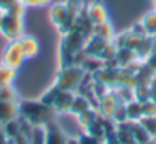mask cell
Returning a JSON list of instances; mask_svg holds the SVG:
<instances>
[{
  "instance_id": "1",
  "label": "cell",
  "mask_w": 156,
  "mask_h": 144,
  "mask_svg": "<svg viewBox=\"0 0 156 144\" xmlns=\"http://www.w3.org/2000/svg\"><path fill=\"white\" fill-rule=\"evenodd\" d=\"M19 110H20V117L26 120L28 123H31L32 126H44L46 123L54 120V113H55V110L51 106L41 103L40 100L38 101H31V100L20 101Z\"/></svg>"
},
{
  "instance_id": "2",
  "label": "cell",
  "mask_w": 156,
  "mask_h": 144,
  "mask_svg": "<svg viewBox=\"0 0 156 144\" xmlns=\"http://www.w3.org/2000/svg\"><path fill=\"white\" fill-rule=\"evenodd\" d=\"M84 77H86V72L83 70L81 66H76V64L63 66L58 77H57L55 86L58 89H61V91L75 92L76 89H80Z\"/></svg>"
},
{
  "instance_id": "3",
  "label": "cell",
  "mask_w": 156,
  "mask_h": 144,
  "mask_svg": "<svg viewBox=\"0 0 156 144\" xmlns=\"http://www.w3.org/2000/svg\"><path fill=\"white\" fill-rule=\"evenodd\" d=\"M0 34L8 41L19 40L23 35V16L16 13H3L0 17Z\"/></svg>"
},
{
  "instance_id": "4",
  "label": "cell",
  "mask_w": 156,
  "mask_h": 144,
  "mask_svg": "<svg viewBox=\"0 0 156 144\" xmlns=\"http://www.w3.org/2000/svg\"><path fill=\"white\" fill-rule=\"evenodd\" d=\"M26 60V55L22 49V45L19 40H14V41H9V45L6 46L5 52H3V57H2V63H5L6 66L12 67V69H19L23 61Z\"/></svg>"
},
{
  "instance_id": "5",
  "label": "cell",
  "mask_w": 156,
  "mask_h": 144,
  "mask_svg": "<svg viewBox=\"0 0 156 144\" xmlns=\"http://www.w3.org/2000/svg\"><path fill=\"white\" fill-rule=\"evenodd\" d=\"M84 13H86L87 19L92 22V25L103 23L107 20V9H106L104 3L100 2V0H94V2L87 3L84 6Z\"/></svg>"
},
{
  "instance_id": "6",
  "label": "cell",
  "mask_w": 156,
  "mask_h": 144,
  "mask_svg": "<svg viewBox=\"0 0 156 144\" xmlns=\"http://www.w3.org/2000/svg\"><path fill=\"white\" fill-rule=\"evenodd\" d=\"M118 103H119V101H118V98H116V95H115V92H113V89H112L110 92H107L104 97L100 98L98 113H100L101 117L107 118V120H112V115H113V112H115Z\"/></svg>"
},
{
  "instance_id": "7",
  "label": "cell",
  "mask_w": 156,
  "mask_h": 144,
  "mask_svg": "<svg viewBox=\"0 0 156 144\" xmlns=\"http://www.w3.org/2000/svg\"><path fill=\"white\" fill-rule=\"evenodd\" d=\"M44 126H46V142L44 144H66L67 135L55 123V120L46 123Z\"/></svg>"
},
{
  "instance_id": "8",
  "label": "cell",
  "mask_w": 156,
  "mask_h": 144,
  "mask_svg": "<svg viewBox=\"0 0 156 144\" xmlns=\"http://www.w3.org/2000/svg\"><path fill=\"white\" fill-rule=\"evenodd\" d=\"M75 94L70 91H58V94L55 95V100L52 103V109L55 110V113H69L72 100H73Z\"/></svg>"
},
{
  "instance_id": "9",
  "label": "cell",
  "mask_w": 156,
  "mask_h": 144,
  "mask_svg": "<svg viewBox=\"0 0 156 144\" xmlns=\"http://www.w3.org/2000/svg\"><path fill=\"white\" fill-rule=\"evenodd\" d=\"M20 103V101H19ZM19 103L16 101H2L0 100V123L5 124L20 117Z\"/></svg>"
},
{
  "instance_id": "10",
  "label": "cell",
  "mask_w": 156,
  "mask_h": 144,
  "mask_svg": "<svg viewBox=\"0 0 156 144\" xmlns=\"http://www.w3.org/2000/svg\"><path fill=\"white\" fill-rule=\"evenodd\" d=\"M144 37L141 35H136L135 32L132 31H127V32H122L121 35H115V40H113V45L116 48H127V49H132L135 51L138 48V45L141 43Z\"/></svg>"
},
{
  "instance_id": "11",
  "label": "cell",
  "mask_w": 156,
  "mask_h": 144,
  "mask_svg": "<svg viewBox=\"0 0 156 144\" xmlns=\"http://www.w3.org/2000/svg\"><path fill=\"white\" fill-rule=\"evenodd\" d=\"M67 16H69V11H67L66 2H63V3H55V5L51 8V11H49L51 22H52L58 29H60V28L64 25V22L67 20Z\"/></svg>"
},
{
  "instance_id": "12",
  "label": "cell",
  "mask_w": 156,
  "mask_h": 144,
  "mask_svg": "<svg viewBox=\"0 0 156 144\" xmlns=\"http://www.w3.org/2000/svg\"><path fill=\"white\" fill-rule=\"evenodd\" d=\"M19 41H20V45H22V49H23L26 58H32V57H35V55L38 54V51H40V43H38V40H37L35 37H32V35H25V34H23V35L19 38Z\"/></svg>"
},
{
  "instance_id": "13",
  "label": "cell",
  "mask_w": 156,
  "mask_h": 144,
  "mask_svg": "<svg viewBox=\"0 0 156 144\" xmlns=\"http://www.w3.org/2000/svg\"><path fill=\"white\" fill-rule=\"evenodd\" d=\"M95 37L104 40V41H113L115 40V29L112 26V23L109 20L103 22V23H97L94 25V34Z\"/></svg>"
},
{
  "instance_id": "14",
  "label": "cell",
  "mask_w": 156,
  "mask_h": 144,
  "mask_svg": "<svg viewBox=\"0 0 156 144\" xmlns=\"http://www.w3.org/2000/svg\"><path fill=\"white\" fill-rule=\"evenodd\" d=\"M107 43H110V41H104V40H101V38L92 35L90 38L86 40L84 52L89 54V55H94V57H98V58H100V55L103 54V51H104V48H106Z\"/></svg>"
},
{
  "instance_id": "15",
  "label": "cell",
  "mask_w": 156,
  "mask_h": 144,
  "mask_svg": "<svg viewBox=\"0 0 156 144\" xmlns=\"http://www.w3.org/2000/svg\"><path fill=\"white\" fill-rule=\"evenodd\" d=\"M129 129H130L136 144H148L150 142L151 136L147 133V130L141 126L139 121H129Z\"/></svg>"
},
{
  "instance_id": "16",
  "label": "cell",
  "mask_w": 156,
  "mask_h": 144,
  "mask_svg": "<svg viewBox=\"0 0 156 144\" xmlns=\"http://www.w3.org/2000/svg\"><path fill=\"white\" fill-rule=\"evenodd\" d=\"M92 106H90V103H89V100L86 98V95H75L73 97V100H72V104H70V109H69V113H72V115H80V113H83V112H86L87 109H90ZM94 109V107H92Z\"/></svg>"
},
{
  "instance_id": "17",
  "label": "cell",
  "mask_w": 156,
  "mask_h": 144,
  "mask_svg": "<svg viewBox=\"0 0 156 144\" xmlns=\"http://www.w3.org/2000/svg\"><path fill=\"white\" fill-rule=\"evenodd\" d=\"M25 3L23 0H0V13H16L22 14L25 13Z\"/></svg>"
},
{
  "instance_id": "18",
  "label": "cell",
  "mask_w": 156,
  "mask_h": 144,
  "mask_svg": "<svg viewBox=\"0 0 156 144\" xmlns=\"http://www.w3.org/2000/svg\"><path fill=\"white\" fill-rule=\"evenodd\" d=\"M153 52V43H151V37H148V35H145L142 40H141V43L138 45V48L135 49V54H136V58L139 60V61H144L150 54Z\"/></svg>"
},
{
  "instance_id": "19",
  "label": "cell",
  "mask_w": 156,
  "mask_h": 144,
  "mask_svg": "<svg viewBox=\"0 0 156 144\" xmlns=\"http://www.w3.org/2000/svg\"><path fill=\"white\" fill-rule=\"evenodd\" d=\"M126 110H127V117L129 121H139L144 113H142V103L138 100H132L126 104Z\"/></svg>"
},
{
  "instance_id": "20",
  "label": "cell",
  "mask_w": 156,
  "mask_h": 144,
  "mask_svg": "<svg viewBox=\"0 0 156 144\" xmlns=\"http://www.w3.org/2000/svg\"><path fill=\"white\" fill-rule=\"evenodd\" d=\"M141 25L144 26L145 35H148V37L156 35V9H154V11L147 13V14L142 17Z\"/></svg>"
},
{
  "instance_id": "21",
  "label": "cell",
  "mask_w": 156,
  "mask_h": 144,
  "mask_svg": "<svg viewBox=\"0 0 156 144\" xmlns=\"http://www.w3.org/2000/svg\"><path fill=\"white\" fill-rule=\"evenodd\" d=\"M16 72H17L16 69L6 66L5 63H0V88L12 85V81L16 78Z\"/></svg>"
},
{
  "instance_id": "22",
  "label": "cell",
  "mask_w": 156,
  "mask_h": 144,
  "mask_svg": "<svg viewBox=\"0 0 156 144\" xmlns=\"http://www.w3.org/2000/svg\"><path fill=\"white\" fill-rule=\"evenodd\" d=\"M31 144H44L46 142V126H32L29 133Z\"/></svg>"
},
{
  "instance_id": "23",
  "label": "cell",
  "mask_w": 156,
  "mask_h": 144,
  "mask_svg": "<svg viewBox=\"0 0 156 144\" xmlns=\"http://www.w3.org/2000/svg\"><path fill=\"white\" fill-rule=\"evenodd\" d=\"M76 118H78V123L81 124V127H87V126H90L97 118H98V110H95V109H87L86 112H83V113H80V115H76Z\"/></svg>"
},
{
  "instance_id": "24",
  "label": "cell",
  "mask_w": 156,
  "mask_h": 144,
  "mask_svg": "<svg viewBox=\"0 0 156 144\" xmlns=\"http://www.w3.org/2000/svg\"><path fill=\"white\" fill-rule=\"evenodd\" d=\"M139 123L151 138H156V115H144Z\"/></svg>"
},
{
  "instance_id": "25",
  "label": "cell",
  "mask_w": 156,
  "mask_h": 144,
  "mask_svg": "<svg viewBox=\"0 0 156 144\" xmlns=\"http://www.w3.org/2000/svg\"><path fill=\"white\" fill-rule=\"evenodd\" d=\"M133 97L141 103L150 100V85H136L133 88Z\"/></svg>"
},
{
  "instance_id": "26",
  "label": "cell",
  "mask_w": 156,
  "mask_h": 144,
  "mask_svg": "<svg viewBox=\"0 0 156 144\" xmlns=\"http://www.w3.org/2000/svg\"><path fill=\"white\" fill-rule=\"evenodd\" d=\"M0 100L2 101H16V103H19V95H17L16 89L11 85H8V86L0 88Z\"/></svg>"
},
{
  "instance_id": "27",
  "label": "cell",
  "mask_w": 156,
  "mask_h": 144,
  "mask_svg": "<svg viewBox=\"0 0 156 144\" xmlns=\"http://www.w3.org/2000/svg\"><path fill=\"white\" fill-rule=\"evenodd\" d=\"M112 121L115 124H121V123H127L129 117H127V110H126V104L124 103H118L113 115H112Z\"/></svg>"
},
{
  "instance_id": "28",
  "label": "cell",
  "mask_w": 156,
  "mask_h": 144,
  "mask_svg": "<svg viewBox=\"0 0 156 144\" xmlns=\"http://www.w3.org/2000/svg\"><path fill=\"white\" fill-rule=\"evenodd\" d=\"M78 141H80V144H106L103 139H100L87 132H81L80 136H78Z\"/></svg>"
},
{
  "instance_id": "29",
  "label": "cell",
  "mask_w": 156,
  "mask_h": 144,
  "mask_svg": "<svg viewBox=\"0 0 156 144\" xmlns=\"http://www.w3.org/2000/svg\"><path fill=\"white\" fill-rule=\"evenodd\" d=\"M142 113L144 115H156V103L151 100H147L142 103Z\"/></svg>"
},
{
  "instance_id": "30",
  "label": "cell",
  "mask_w": 156,
  "mask_h": 144,
  "mask_svg": "<svg viewBox=\"0 0 156 144\" xmlns=\"http://www.w3.org/2000/svg\"><path fill=\"white\" fill-rule=\"evenodd\" d=\"M144 63H145V66L153 72V74L156 75V51H153V52L144 60Z\"/></svg>"
},
{
  "instance_id": "31",
  "label": "cell",
  "mask_w": 156,
  "mask_h": 144,
  "mask_svg": "<svg viewBox=\"0 0 156 144\" xmlns=\"http://www.w3.org/2000/svg\"><path fill=\"white\" fill-rule=\"evenodd\" d=\"M11 141H12L14 144H31V142H29V138H28L26 135H23L22 132H20L19 135H16Z\"/></svg>"
},
{
  "instance_id": "32",
  "label": "cell",
  "mask_w": 156,
  "mask_h": 144,
  "mask_svg": "<svg viewBox=\"0 0 156 144\" xmlns=\"http://www.w3.org/2000/svg\"><path fill=\"white\" fill-rule=\"evenodd\" d=\"M51 0H23V3L26 6H43L46 3H49Z\"/></svg>"
},
{
  "instance_id": "33",
  "label": "cell",
  "mask_w": 156,
  "mask_h": 144,
  "mask_svg": "<svg viewBox=\"0 0 156 144\" xmlns=\"http://www.w3.org/2000/svg\"><path fill=\"white\" fill-rule=\"evenodd\" d=\"M0 144H14V142H12V141L3 133V130L0 132Z\"/></svg>"
},
{
  "instance_id": "34",
  "label": "cell",
  "mask_w": 156,
  "mask_h": 144,
  "mask_svg": "<svg viewBox=\"0 0 156 144\" xmlns=\"http://www.w3.org/2000/svg\"><path fill=\"white\" fill-rule=\"evenodd\" d=\"M66 144H80V141H78V138H70V136H67Z\"/></svg>"
},
{
  "instance_id": "35",
  "label": "cell",
  "mask_w": 156,
  "mask_h": 144,
  "mask_svg": "<svg viewBox=\"0 0 156 144\" xmlns=\"http://www.w3.org/2000/svg\"><path fill=\"white\" fill-rule=\"evenodd\" d=\"M148 144H156V138H151V139H150V142H148Z\"/></svg>"
},
{
  "instance_id": "36",
  "label": "cell",
  "mask_w": 156,
  "mask_h": 144,
  "mask_svg": "<svg viewBox=\"0 0 156 144\" xmlns=\"http://www.w3.org/2000/svg\"><path fill=\"white\" fill-rule=\"evenodd\" d=\"M153 2H154V9H156V0H153Z\"/></svg>"
},
{
  "instance_id": "37",
  "label": "cell",
  "mask_w": 156,
  "mask_h": 144,
  "mask_svg": "<svg viewBox=\"0 0 156 144\" xmlns=\"http://www.w3.org/2000/svg\"><path fill=\"white\" fill-rule=\"evenodd\" d=\"M0 132H2V123H0Z\"/></svg>"
},
{
  "instance_id": "38",
  "label": "cell",
  "mask_w": 156,
  "mask_h": 144,
  "mask_svg": "<svg viewBox=\"0 0 156 144\" xmlns=\"http://www.w3.org/2000/svg\"><path fill=\"white\" fill-rule=\"evenodd\" d=\"M0 17H2V13H0Z\"/></svg>"
}]
</instances>
